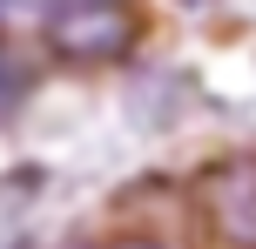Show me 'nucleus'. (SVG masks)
<instances>
[{"label":"nucleus","mask_w":256,"mask_h":249,"mask_svg":"<svg viewBox=\"0 0 256 249\" xmlns=\"http://www.w3.org/2000/svg\"><path fill=\"white\" fill-rule=\"evenodd\" d=\"M142 13L135 0H54L48 7V47L68 67H115L135 54Z\"/></svg>","instance_id":"nucleus-1"},{"label":"nucleus","mask_w":256,"mask_h":249,"mask_svg":"<svg viewBox=\"0 0 256 249\" xmlns=\"http://www.w3.org/2000/svg\"><path fill=\"white\" fill-rule=\"evenodd\" d=\"M202 223L222 249H256V155H222L196 175Z\"/></svg>","instance_id":"nucleus-2"},{"label":"nucleus","mask_w":256,"mask_h":249,"mask_svg":"<svg viewBox=\"0 0 256 249\" xmlns=\"http://www.w3.org/2000/svg\"><path fill=\"white\" fill-rule=\"evenodd\" d=\"M108 249H168V243H162V236H115Z\"/></svg>","instance_id":"nucleus-3"},{"label":"nucleus","mask_w":256,"mask_h":249,"mask_svg":"<svg viewBox=\"0 0 256 249\" xmlns=\"http://www.w3.org/2000/svg\"><path fill=\"white\" fill-rule=\"evenodd\" d=\"M182 7H209V0H182Z\"/></svg>","instance_id":"nucleus-4"}]
</instances>
